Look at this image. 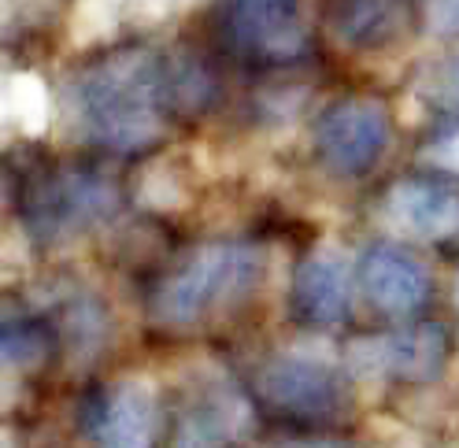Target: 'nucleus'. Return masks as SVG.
<instances>
[{"mask_svg": "<svg viewBox=\"0 0 459 448\" xmlns=\"http://www.w3.org/2000/svg\"><path fill=\"white\" fill-rule=\"evenodd\" d=\"M212 93L208 71L156 48H115L67 82V116L85 142L108 152L152 149L167 123L189 116Z\"/></svg>", "mask_w": 459, "mask_h": 448, "instance_id": "nucleus-1", "label": "nucleus"}, {"mask_svg": "<svg viewBox=\"0 0 459 448\" xmlns=\"http://www.w3.org/2000/svg\"><path fill=\"white\" fill-rule=\"evenodd\" d=\"M56 341V330L38 319V315H15L4 319V333H0V345H4V363L15 371H34L45 363L48 349Z\"/></svg>", "mask_w": 459, "mask_h": 448, "instance_id": "nucleus-15", "label": "nucleus"}, {"mask_svg": "<svg viewBox=\"0 0 459 448\" xmlns=\"http://www.w3.org/2000/svg\"><path fill=\"white\" fill-rule=\"evenodd\" d=\"M215 26L222 45L245 64L281 67L307 48L304 0H219Z\"/></svg>", "mask_w": 459, "mask_h": 448, "instance_id": "nucleus-5", "label": "nucleus"}, {"mask_svg": "<svg viewBox=\"0 0 459 448\" xmlns=\"http://www.w3.org/2000/svg\"><path fill=\"white\" fill-rule=\"evenodd\" d=\"M382 215L393 230L415 241H452L459 237V182L411 175L385 189Z\"/></svg>", "mask_w": 459, "mask_h": 448, "instance_id": "nucleus-10", "label": "nucleus"}, {"mask_svg": "<svg viewBox=\"0 0 459 448\" xmlns=\"http://www.w3.org/2000/svg\"><path fill=\"white\" fill-rule=\"evenodd\" d=\"M52 330H56V338L71 349V356L93 359L108 341V315H104V307L93 297L78 293V297H67L60 304Z\"/></svg>", "mask_w": 459, "mask_h": 448, "instance_id": "nucleus-14", "label": "nucleus"}, {"mask_svg": "<svg viewBox=\"0 0 459 448\" xmlns=\"http://www.w3.org/2000/svg\"><path fill=\"white\" fill-rule=\"evenodd\" d=\"M448 338L437 323H411L344 349L349 375L359 382H434L445 367Z\"/></svg>", "mask_w": 459, "mask_h": 448, "instance_id": "nucleus-7", "label": "nucleus"}, {"mask_svg": "<svg viewBox=\"0 0 459 448\" xmlns=\"http://www.w3.org/2000/svg\"><path fill=\"white\" fill-rule=\"evenodd\" d=\"M82 430L93 448H156L160 393L149 375H123L82 404Z\"/></svg>", "mask_w": 459, "mask_h": 448, "instance_id": "nucleus-8", "label": "nucleus"}, {"mask_svg": "<svg viewBox=\"0 0 459 448\" xmlns=\"http://www.w3.org/2000/svg\"><path fill=\"white\" fill-rule=\"evenodd\" d=\"M455 312H459V274H455Z\"/></svg>", "mask_w": 459, "mask_h": 448, "instance_id": "nucleus-20", "label": "nucleus"}, {"mask_svg": "<svg viewBox=\"0 0 459 448\" xmlns=\"http://www.w3.org/2000/svg\"><path fill=\"white\" fill-rule=\"evenodd\" d=\"M330 30L349 48H385L411 22V0H330Z\"/></svg>", "mask_w": 459, "mask_h": 448, "instance_id": "nucleus-13", "label": "nucleus"}, {"mask_svg": "<svg viewBox=\"0 0 459 448\" xmlns=\"http://www.w3.org/2000/svg\"><path fill=\"white\" fill-rule=\"evenodd\" d=\"M448 86L459 90V52L452 56V64H448Z\"/></svg>", "mask_w": 459, "mask_h": 448, "instance_id": "nucleus-19", "label": "nucleus"}, {"mask_svg": "<svg viewBox=\"0 0 459 448\" xmlns=\"http://www.w3.org/2000/svg\"><path fill=\"white\" fill-rule=\"evenodd\" d=\"M119 215V189L93 167L60 163L22 189V227L41 245H67Z\"/></svg>", "mask_w": 459, "mask_h": 448, "instance_id": "nucleus-3", "label": "nucleus"}, {"mask_svg": "<svg viewBox=\"0 0 459 448\" xmlns=\"http://www.w3.org/2000/svg\"><path fill=\"white\" fill-rule=\"evenodd\" d=\"M393 119L378 97H341L319 111L311 142L323 167L341 178H359L375 171L389 149Z\"/></svg>", "mask_w": 459, "mask_h": 448, "instance_id": "nucleus-6", "label": "nucleus"}, {"mask_svg": "<svg viewBox=\"0 0 459 448\" xmlns=\"http://www.w3.org/2000/svg\"><path fill=\"white\" fill-rule=\"evenodd\" d=\"M422 156H426V163H434V167H441V171L459 178V123L441 126L434 137H429Z\"/></svg>", "mask_w": 459, "mask_h": 448, "instance_id": "nucleus-16", "label": "nucleus"}, {"mask_svg": "<svg viewBox=\"0 0 459 448\" xmlns=\"http://www.w3.org/2000/svg\"><path fill=\"white\" fill-rule=\"evenodd\" d=\"M252 389L267 408L300 423H333L349 408V385L341 367L311 352H278L264 359L255 367Z\"/></svg>", "mask_w": 459, "mask_h": 448, "instance_id": "nucleus-4", "label": "nucleus"}, {"mask_svg": "<svg viewBox=\"0 0 459 448\" xmlns=\"http://www.w3.org/2000/svg\"><path fill=\"white\" fill-rule=\"evenodd\" d=\"M356 278L370 307L389 319H411L429 300V271L415 252L393 241L370 245L356 263Z\"/></svg>", "mask_w": 459, "mask_h": 448, "instance_id": "nucleus-11", "label": "nucleus"}, {"mask_svg": "<svg viewBox=\"0 0 459 448\" xmlns=\"http://www.w3.org/2000/svg\"><path fill=\"white\" fill-rule=\"evenodd\" d=\"M271 448H356L349 441H337V437H304V441H281Z\"/></svg>", "mask_w": 459, "mask_h": 448, "instance_id": "nucleus-18", "label": "nucleus"}, {"mask_svg": "<svg viewBox=\"0 0 459 448\" xmlns=\"http://www.w3.org/2000/svg\"><path fill=\"white\" fill-rule=\"evenodd\" d=\"M267 256L252 241H204L160 274L149 293V319L160 330L189 333L226 319L260 289Z\"/></svg>", "mask_w": 459, "mask_h": 448, "instance_id": "nucleus-2", "label": "nucleus"}, {"mask_svg": "<svg viewBox=\"0 0 459 448\" xmlns=\"http://www.w3.org/2000/svg\"><path fill=\"white\" fill-rule=\"evenodd\" d=\"M429 22L441 34H459V0H429Z\"/></svg>", "mask_w": 459, "mask_h": 448, "instance_id": "nucleus-17", "label": "nucleus"}, {"mask_svg": "<svg viewBox=\"0 0 459 448\" xmlns=\"http://www.w3.org/2000/svg\"><path fill=\"white\" fill-rule=\"evenodd\" d=\"M252 426V404L234 382L204 378L178 404L170 448H230Z\"/></svg>", "mask_w": 459, "mask_h": 448, "instance_id": "nucleus-9", "label": "nucleus"}, {"mask_svg": "<svg viewBox=\"0 0 459 448\" xmlns=\"http://www.w3.org/2000/svg\"><path fill=\"white\" fill-rule=\"evenodd\" d=\"M293 312L300 323L333 330L352 315V267L333 245L311 248L293 271Z\"/></svg>", "mask_w": 459, "mask_h": 448, "instance_id": "nucleus-12", "label": "nucleus"}]
</instances>
